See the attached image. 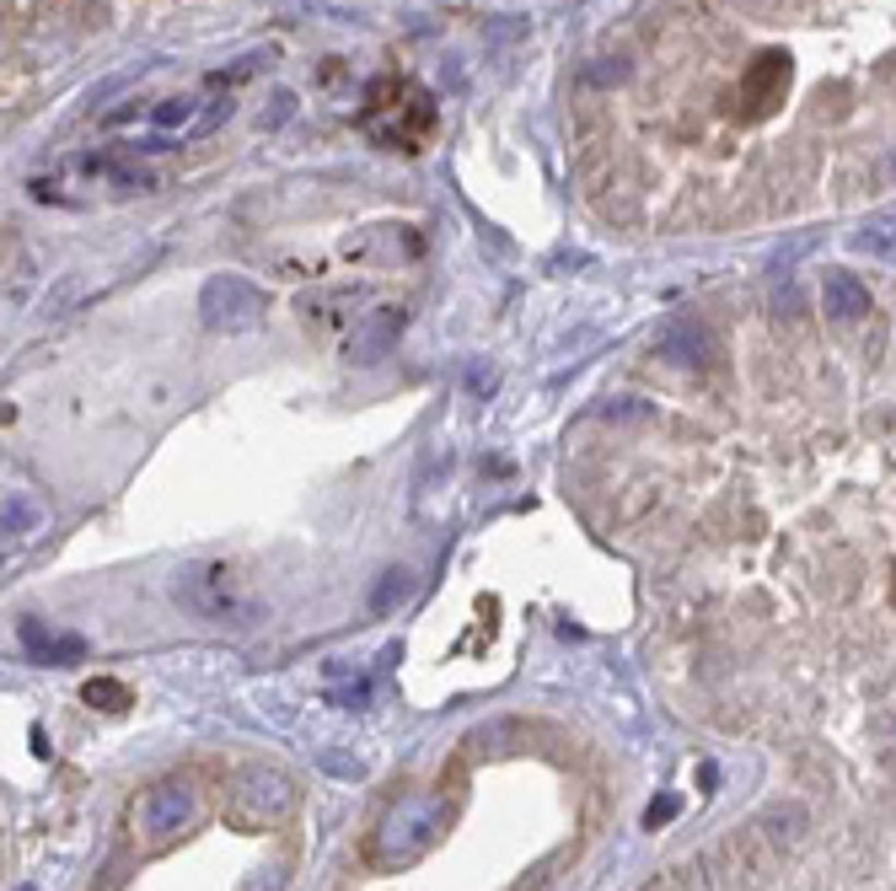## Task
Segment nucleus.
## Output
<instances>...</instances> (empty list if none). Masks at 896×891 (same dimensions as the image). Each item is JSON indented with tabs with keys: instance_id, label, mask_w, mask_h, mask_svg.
Listing matches in <instances>:
<instances>
[{
	"instance_id": "f257e3e1",
	"label": "nucleus",
	"mask_w": 896,
	"mask_h": 891,
	"mask_svg": "<svg viewBox=\"0 0 896 891\" xmlns=\"http://www.w3.org/2000/svg\"><path fill=\"white\" fill-rule=\"evenodd\" d=\"M360 129L371 145L382 151H419L435 129V103L425 86L414 81H397V75H382L371 92H366V108H360Z\"/></svg>"
},
{
	"instance_id": "f03ea898",
	"label": "nucleus",
	"mask_w": 896,
	"mask_h": 891,
	"mask_svg": "<svg viewBox=\"0 0 896 891\" xmlns=\"http://www.w3.org/2000/svg\"><path fill=\"white\" fill-rule=\"evenodd\" d=\"M441 828H446L441 795H403L382 822H377L366 859H371L377 870H408L414 859H425V854L435 848Z\"/></svg>"
},
{
	"instance_id": "7ed1b4c3",
	"label": "nucleus",
	"mask_w": 896,
	"mask_h": 891,
	"mask_svg": "<svg viewBox=\"0 0 896 891\" xmlns=\"http://www.w3.org/2000/svg\"><path fill=\"white\" fill-rule=\"evenodd\" d=\"M268 318V296L248 274H210L199 290V322L210 333H253Z\"/></svg>"
},
{
	"instance_id": "20e7f679",
	"label": "nucleus",
	"mask_w": 896,
	"mask_h": 891,
	"mask_svg": "<svg viewBox=\"0 0 896 891\" xmlns=\"http://www.w3.org/2000/svg\"><path fill=\"white\" fill-rule=\"evenodd\" d=\"M290 806H296V789L274 768H242L237 784H231V795H226V817H231V828H242V832L274 828Z\"/></svg>"
},
{
	"instance_id": "39448f33",
	"label": "nucleus",
	"mask_w": 896,
	"mask_h": 891,
	"mask_svg": "<svg viewBox=\"0 0 896 891\" xmlns=\"http://www.w3.org/2000/svg\"><path fill=\"white\" fill-rule=\"evenodd\" d=\"M193 806H199V789L189 779H162L156 789H145V800L134 811V828H140V837L151 848H162V843H172L193 822Z\"/></svg>"
},
{
	"instance_id": "423d86ee",
	"label": "nucleus",
	"mask_w": 896,
	"mask_h": 891,
	"mask_svg": "<svg viewBox=\"0 0 896 891\" xmlns=\"http://www.w3.org/2000/svg\"><path fill=\"white\" fill-rule=\"evenodd\" d=\"M172 596L189 607L193 618H215V623H226V618L242 613V602L231 591V570H220V565H189V570L178 574Z\"/></svg>"
},
{
	"instance_id": "0eeeda50",
	"label": "nucleus",
	"mask_w": 896,
	"mask_h": 891,
	"mask_svg": "<svg viewBox=\"0 0 896 891\" xmlns=\"http://www.w3.org/2000/svg\"><path fill=\"white\" fill-rule=\"evenodd\" d=\"M784 86H789V55H763V60L741 75L730 108L741 119H763V114H773V103H784Z\"/></svg>"
},
{
	"instance_id": "6e6552de",
	"label": "nucleus",
	"mask_w": 896,
	"mask_h": 891,
	"mask_svg": "<svg viewBox=\"0 0 896 891\" xmlns=\"http://www.w3.org/2000/svg\"><path fill=\"white\" fill-rule=\"evenodd\" d=\"M655 355L671 366H708L714 360V333L698 318H666L655 328Z\"/></svg>"
},
{
	"instance_id": "1a4fd4ad",
	"label": "nucleus",
	"mask_w": 896,
	"mask_h": 891,
	"mask_svg": "<svg viewBox=\"0 0 896 891\" xmlns=\"http://www.w3.org/2000/svg\"><path fill=\"white\" fill-rule=\"evenodd\" d=\"M403 307H377L371 318L355 322V333H349V360L355 366H382L386 355L397 349V338H403Z\"/></svg>"
},
{
	"instance_id": "9d476101",
	"label": "nucleus",
	"mask_w": 896,
	"mask_h": 891,
	"mask_svg": "<svg viewBox=\"0 0 896 891\" xmlns=\"http://www.w3.org/2000/svg\"><path fill=\"white\" fill-rule=\"evenodd\" d=\"M16 634H22V650H27L33 661H44V666H70V661L86 655V639L81 634H49L44 618H22Z\"/></svg>"
},
{
	"instance_id": "9b49d317",
	"label": "nucleus",
	"mask_w": 896,
	"mask_h": 891,
	"mask_svg": "<svg viewBox=\"0 0 896 891\" xmlns=\"http://www.w3.org/2000/svg\"><path fill=\"white\" fill-rule=\"evenodd\" d=\"M822 312L833 322H859V318H870V290L853 280V274H843V269H833L827 280H822Z\"/></svg>"
},
{
	"instance_id": "f8f14e48",
	"label": "nucleus",
	"mask_w": 896,
	"mask_h": 891,
	"mask_svg": "<svg viewBox=\"0 0 896 891\" xmlns=\"http://www.w3.org/2000/svg\"><path fill=\"white\" fill-rule=\"evenodd\" d=\"M408 596H414V574L403 570V565H392V570H382L377 574V585H371V613L386 618V613H397Z\"/></svg>"
},
{
	"instance_id": "ddd939ff",
	"label": "nucleus",
	"mask_w": 896,
	"mask_h": 891,
	"mask_svg": "<svg viewBox=\"0 0 896 891\" xmlns=\"http://www.w3.org/2000/svg\"><path fill=\"white\" fill-rule=\"evenodd\" d=\"M199 119H204V103H199V97H162V103L151 108V124L156 129H183V134H193Z\"/></svg>"
},
{
	"instance_id": "4468645a",
	"label": "nucleus",
	"mask_w": 896,
	"mask_h": 891,
	"mask_svg": "<svg viewBox=\"0 0 896 891\" xmlns=\"http://www.w3.org/2000/svg\"><path fill=\"white\" fill-rule=\"evenodd\" d=\"M853 248L870 253V258H896V215H875V221H864L859 237H853Z\"/></svg>"
},
{
	"instance_id": "2eb2a0df",
	"label": "nucleus",
	"mask_w": 896,
	"mask_h": 891,
	"mask_svg": "<svg viewBox=\"0 0 896 891\" xmlns=\"http://www.w3.org/2000/svg\"><path fill=\"white\" fill-rule=\"evenodd\" d=\"M5 537H27L33 526H38V506L27 500V495H5Z\"/></svg>"
},
{
	"instance_id": "dca6fc26",
	"label": "nucleus",
	"mask_w": 896,
	"mask_h": 891,
	"mask_svg": "<svg viewBox=\"0 0 896 891\" xmlns=\"http://www.w3.org/2000/svg\"><path fill=\"white\" fill-rule=\"evenodd\" d=\"M81 699L92 703V709H129V688L124 682H114V677H97V682H86Z\"/></svg>"
},
{
	"instance_id": "f3484780",
	"label": "nucleus",
	"mask_w": 896,
	"mask_h": 891,
	"mask_svg": "<svg viewBox=\"0 0 896 891\" xmlns=\"http://www.w3.org/2000/svg\"><path fill=\"white\" fill-rule=\"evenodd\" d=\"M231 108H237L231 97H210V103H204V119L193 124V134H189V140H199V134H215V129H220V124H226V119H231Z\"/></svg>"
},
{
	"instance_id": "a211bd4d",
	"label": "nucleus",
	"mask_w": 896,
	"mask_h": 891,
	"mask_svg": "<svg viewBox=\"0 0 896 891\" xmlns=\"http://www.w3.org/2000/svg\"><path fill=\"white\" fill-rule=\"evenodd\" d=\"M366 699H371V677H355L349 688H327V703H338V709H360Z\"/></svg>"
},
{
	"instance_id": "6ab92c4d",
	"label": "nucleus",
	"mask_w": 896,
	"mask_h": 891,
	"mask_svg": "<svg viewBox=\"0 0 896 891\" xmlns=\"http://www.w3.org/2000/svg\"><path fill=\"white\" fill-rule=\"evenodd\" d=\"M601 414H607V419H649L655 408H649L644 397H612V403H607Z\"/></svg>"
},
{
	"instance_id": "aec40b11",
	"label": "nucleus",
	"mask_w": 896,
	"mask_h": 891,
	"mask_svg": "<svg viewBox=\"0 0 896 891\" xmlns=\"http://www.w3.org/2000/svg\"><path fill=\"white\" fill-rule=\"evenodd\" d=\"M677 811H682V800H677V795H660V800H655V806L644 811V828H666V822H671Z\"/></svg>"
},
{
	"instance_id": "412c9836",
	"label": "nucleus",
	"mask_w": 896,
	"mask_h": 891,
	"mask_svg": "<svg viewBox=\"0 0 896 891\" xmlns=\"http://www.w3.org/2000/svg\"><path fill=\"white\" fill-rule=\"evenodd\" d=\"M768 828H778L773 837H795V832L805 828V811H800V806H789V811H773Z\"/></svg>"
},
{
	"instance_id": "4be33fe9",
	"label": "nucleus",
	"mask_w": 896,
	"mask_h": 891,
	"mask_svg": "<svg viewBox=\"0 0 896 891\" xmlns=\"http://www.w3.org/2000/svg\"><path fill=\"white\" fill-rule=\"evenodd\" d=\"M623 75H629V64H623V60H612V64H590V81H596V86H607V81H623Z\"/></svg>"
}]
</instances>
